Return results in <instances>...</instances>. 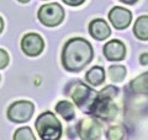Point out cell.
<instances>
[{
  "label": "cell",
  "mask_w": 148,
  "mask_h": 140,
  "mask_svg": "<svg viewBox=\"0 0 148 140\" xmlns=\"http://www.w3.org/2000/svg\"><path fill=\"white\" fill-rule=\"evenodd\" d=\"M92 55V47L88 41L80 37L69 39L64 44L62 52V64L68 71H80L88 64L91 62Z\"/></svg>",
  "instance_id": "6da1fadb"
},
{
  "label": "cell",
  "mask_w": 148,
  "mask_h": 140,
  "mask_svg": "<svg viewBox=\"0 0 148 140\" xmlns=\"http://www.w3.org/2000/svg\"><path fill=\"white\" fill-rule=\"evenodd\" d=\"M117 93L119 90L115 86H106L103 91L96 93V97L92 101L89 112L105 120L114 119L117 116L119 108L112 102V100L115 96H117Z\"/></svg>",
  "instance_id": "7a4b0ae2"
},
{
  "label": "cell",
  "mask_w": 148,
  "mask_h": 140,
  "mask_svg": "<svg viewBox=\"0 0 148 140\" xmlns=\"http://www.w3.org/2000/svg\"><path fill=\"white\" fill-rule=\"evenodd\" d=\"M36 132L42 140H59L62 137V124L52 112H45L35 123Z\"/></svg>",
  "instance_id": "3957f363"
},
{
  "label": "cell",
  "mask_w": 148,
  "mask_h": 140,
  "mask_svg": "<svg viewBox=\"0 0 148 140\" xmlns=\"http://www.w3.org/2000/svg\"><path fill=\"white\" fill-rule=\"evenodd\" d=\"M68 93H69V96L72 97V100L74 101V103L78 107H80V108H84L86 106L90 107L92 101H94L96 97V92L80 81L74 82L73 85L69 87Z\"/></svg>",
  "instance_id": "277c9868"
},
{
  "label": "cell",
  "mask_w": 148,
  "mask_h": 140,
  "mask_svg": "<svg viewBox=\"0 0 148 140\" xmlns=\"http://www.w3.org/2000/svg\"><path fill=\"white\" fill-rule=\"evenodd\" d=\"M64 18V10L59 4H45L38 10V20L41 23L48 27H54L62 23Z\"/></svg>",
  "instance_id": "5b68a950"
},
{
  "label": "cell",
  "mask_w": 148,
  "mask_h": 140,
  "mask_svg": "<svg viewBox=\"0 0 148 140\" xmlns=\"http://www.w3.org/2000/svg\"><path fill=\"white\" fill-rule=\"evenodd\" d=\"M35 106L30 101H16L8 108V118L14 123H25L31 119Z\"/></svg>",
  "instance_id": "8992f818"
},
{
  "label": "cell",
  "mask_w": 148,
  "mask_h": 140,
  "mask_svg": "<svg viewBox=\"0 0 148 140\" xmlns=\"http://www.w3.org/2000/svg\"><path fill=\"white\" fill-rule=\"evenodd\" d=\"M78 134L82 140H99L101 137V125L95 118L88 117L78 124Z\"/></svg>",
  "instance_id": "52a82bcc"
},
{
  "label": "cell",
  "mask_w": 148,
  "mask_h": 140,
  "mask_svg": "<svg viewBox=\"0 0 148 140\" xmlns=\"http://www.w3.org/2000/svg\"><path fill=\"white\" fill-rule=\"evenodd\" d=\"M45 42L42 37L37 33H27L21 39V49L29 57H37L42 53Z\"/></svg>",
  "instance_id": "ba28073f"
},
{
  "label": "cell",
  "mask_w": 148,
  "mask_h": 140,
  "mask_svg": "<svg viewBox=\"0 0 148 140\" xmlns=\"http://www.w3.org/2000/svg\"><path fill=\"white\" fill-rule=\"evenodd\" d=\"M109 20L112 23V26L117 30H123L130 26L132 21V14L127 9L121 6H115L109 12Z\"/></svg>",
  "instance_id": "9c48e42d"
},
{
  "label": "cell",
  "mask_w": 148,
  "mask_h": 140,
  "mask_svg": "<svg viewBox=\"0 0 148 140\" xmlns=\"http://www.w3.org/2000/svg\"><path fill=\"white\" fill-rule=\"evenodd\" d=\"M104 55L110 62H120L126 55V48L121 41L112 39L104 46Z\"/></svg>",
  "instance_id": "30bf717a"
},
{
  "label": "cell",
  "mask_w": 148,
  "mask_h": 140,
  "mask_svg": "<svg viewBox=\"0 0 148 140\" xmlns=\"http://www.w3.org/2000/svg\"><path fill=\"white\" fill-rule=\"evenodd\" d=\"M89 32L92 38L98 41H104L111 35V30L109 25L101 18H96L92 20L89 25Z\"/></svg>",
  "instance_id": "8fae6325"
},
{
  "label": "cell",
  "mask_w": 148,
  "mask_h": 140,
  "mask_svg": "<svg viewBox=\"0 0 148 140\" xmlns=\"http://www.w3.org/2000/svg\"><path fill=\"white\" fill-rule=\"evenodd\" d=\"M130 88L136 95H146L148 96V73L137 76L130 82Z\"/></svg>",
  "instance_id": "7c38bea8"
},
{
  "label": "cell",
  "mask_w": 148,
  "mask_h": 140,
  "mask_svg": "<svg viewBox=\"0 0 148 140\" xmlns=\"http://www.w3.org/2000/svg\"><path fill=\"white\" fill-rule=\"evenodd\" d=\"M133 33L141 41H148V16H141L138 17L135 26H133Z\"/></svg>",
  "instance_id": "4fadbf2b"
},
{
  "label": "cell",
  "mask_w": 148,
  "mask_h": 140,
  "mask_svg": "<svg viewBox=\"0 0 148 140\" xmlns=\"http://www.w3.org/2000/svg\"><path fill=\"white\" fill-rule=\"evenodd\" d=\"M86 81L91 86H99L105 81V71L101 67H92L85 75Z\"/></svg>",
  "instance_id": "5bb4252c"
},
{
  "label": "cell",
  "mask_w": 148,
  "mask_h": 140,
  "mask_svg": "<svg viewBox=\"0 0 148 140\" xmlns=\"http://www.w3.org/2000/svg\"><path fill=\"white\" fill-rule=\"evenodd\" d=\"M56 112L62 116L66 120H72L75 116V112H74V107L71 102L68 101H61L58 102L57 106H56Z\"/></svg>",
  "instance_id": "9a60e30c"
},
{
  "label": "cell",
  "mask_w": 148,
  "mask_h": 140,
  "mask_svg": "<svg viewBox=\"0 0 148 140\" xmlns=\"http://www.w3.org/2000/svg\"><path fill=\"white\" fill-rule=\"evenodd\" d=\"M109 76L111 81L121 82L126 76V69L122 65H111L109 68Z\"/></svg>",
  "instance_id": "2e32d148"
},
{
  "label": "cell",
  "mask_w": 148,
  "mask_h": 140,
  "mask_svg": "<svg viewBox=\"0 0 148 140\" xmlns=\"http://www.w3.org/2000/svg\"><path fill=\"white\" fill-rule=\"evenodd\" d=\"M14 140H36V138L30 127H21L14 134Z\"/></svg>",
  "instance_id": "e0dca14e"
},
{
  "label": "cell",
  "mask_w": 148,
  "mask_h": 140,
  "mask_svg": "<svg viewBox=\"0 0 148 140\" xmlns=\"http://www.w3.org/2000/svg\"><path fill=\"white\" fill-rule=\"evenodd\" d=\"M106 138L108 140H123L125 138V130L122 127H111L108 130V134H106Z\"/></svg>",
  "instance_id": "ac0fdd59"
},
{
  "label": "cell",
  "mask_w": 148,
  "mask_h": 140,
  "mask_svg": "<svg viewBox=\"0 0 148 140\" xmlns=\"http://www.w3.org/2000/svg\"><path fill=\"white\" fill-rule=\"evenodd\" d=\"M9 64V55L4 49H0V69H4Z\"/></svg>",
  "instance_id": "d6986e66"
},
{
  "label": "cell",
  "mask_w": 148,
  "mask_h": 140,
  "mask_svg": "<svg viewBox=\"0 0 148 140\" xmlns=\"http://www.w3.org/2000/svg\"><path fill=\"white\" fill-rule=\"evenodd\" d=\"M64 4H68L71 6H79L82 4H84L85 0H63Z\"/></svg>",
  "instance_id": "ffe728a7"
},
{
  "label": "cell",
  "mask_w": 148,
  "mask_h": 140,
  "mask_svg": "<svg viewBox=\"0 0 148 140\" xmlns=\"http://www.w3.org/2000/svg\"><path fill=\"white\" fill-rule=\"evenodd\" d=\"M140 62L142 65H148V53H143L140 58Z\"/></svg>",
  "instance_id": "44dd1931"
},
{
  "label": "cell",
  "mask_w": 148,
  "mask_h": 140,
  "mask_svg": "<svg viewBox=\"0 0 148 140\" xmlns=\"http://www.w3.org/2000/svg\"><path fill=\"white\" fill-rule=\"evenodd\" d=\"M123 4H128V5H133L135 3H137V0H121Z\"/></svg>",
  "instance_id": "7402d4cb"
},
{
  "label": "cell",
  "mask_w": 148,
  "mask_h": 140,
  "mask_svg": "<svg viewBox=\"0 0 148 140\" xmlns=\"http://www.w3.org/2000/svg\"><path fill=\"white\" fill-rule=\"evenodd\" d=\"M3 29H4V21H3V18L0 17V33L3 32Z\"/></svg>",
  "instance_id": "603a6c76"
},
{
  "label": "cell",
  "mask_w": 148,
  "mask_h": 140,
  "mask_svg": "<svg viewBox=\"0 0 148 140\" xmlns=\"http://www.w3.org/2000/svg\"><path fill=\"white\" fill-rule=\"evenodd\" d=\"M17 1H20V3H22V4H26V3H29L30 0H17Z\"/></svg>",
  "instance_id": "cb8c5ba5"
}]
</instances>
